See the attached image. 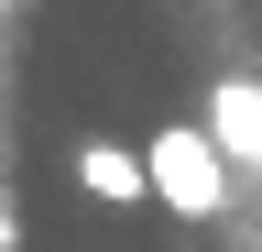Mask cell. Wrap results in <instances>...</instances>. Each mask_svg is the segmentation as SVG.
Masks as SVG:
<instances>
[{"label": "cell", "mask_w": 262, "mask_h": 252, "mask_svg": "<svg viewBox=\"0 0 262 252\" xmlns=\"http://www.w3.org/2000/svg\"><path fill=\"white\" fill-rule=\"evenodd\" d=\"M208 132H219L229 165L262 186V77H219V88H208Z\"/></svg>", "instance_id": "2"}, {"label": "cell", "mask_w": 262, "mask_h": 252, "mask_svg": "<svg viewBox=\"0 0 262 252\" xmlns=\"http://www.w3.org/2000/svg\"><path fill=\"white\" fill-rule=\"evenodd\" d=\"M142 165H153V208H175V219H219L229 208V176H241L208 121H164V132L142 143Z\"/></svg>", "instance_id": "1"}, {"label": "cell", "mask_w": 262, "mask_h": 252, "mask_svg": "<svg viewBox=\"0 0 262 252\" xmlns=\"http://www.w3.org/2000/svg\"><path fill=\"white\" fill-rule=\"evenodd\" d=\"M77 186H88L98 208H142V198H153V165H142L131 143H77Z\"/></svg>", "instance_id": "3"}]
</instances>
